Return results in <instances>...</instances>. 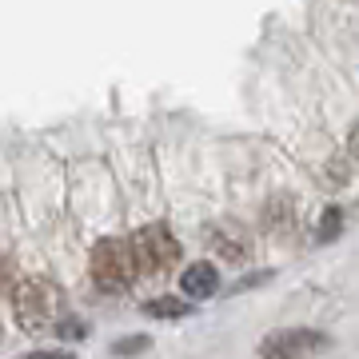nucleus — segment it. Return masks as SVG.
Segmentation results:
<instances>
[{"mask_svg":"<svg viewBox=\"0 0 359 359\" xmlns=\"http://www.w3.org/2000/svg\"><path fill=\"white\" fill-rule=\"evenodd\" d=\"M136 276V256L128 240H100L92 248V280L100 283V292H124Z\"/></svg>","mask_w":359,"mask_h":359,"instance_id":"f257e3e1","label":"nucleus"},{"mask_svg":"<svg viewBox=\"0 0 359 359\" xmlns=\"http://www.w3.org/2000/svg\"><path fill=\"white\" fill-rule=\"evenodd\" d=\"M13 304H16V316H20V323H25L28 332H44L60 316V292L48 280H25L13 292Z\"/></svg>","mask_w":359,"mask_h":359,"instance_id":"f03ea898","label":"nucleus"},{"mask_svg":"<svg viewBox=\"0 0 359 359\" xmlns=\"http://www.w3.org/2000/svg\"><path fill=\"white\" fill-rule=\"evenodd\" d=\"M128 244H132V256H136V271H148V276L172 268V264L180 259V244L172 240V231H168L164 224L140 228Z\"/></svg>","mask_w":359,"mask_h":359,"instance_id":"7ed1b4c3","label":"nucleus"},{"mask_svg":"<svg viewBox=\"0 0 359 359\" xmlns=\"http://www.w3.org/2000/svg\"><path fill=\"white\" fill-rule=\"evenodd\" d=\"M332 344L327 332H316V327H280L259 339V359H295V355H311V351H323Z\"/></svg>","mask_w":359,"mask_h":359,"instance_id":"20e7f679","label":"nucleus"},{"mask_svg":"<svg viewBox=\"0 0 359 359\" xmlns=\"http://www.w3.org/2000/svg\"><path fill=\"white\" fill-rule=\"evenodd\" d=\"M216 287H219V276L208 259L184 268V276H180V292L188 295V299H208V295H216Z\"/></svg>","mask_w":359,"mask_h":359,"instance_id":"39448f33","label":"nucleus"},{"mask_svg":"<svg viewBox=\"0 0 359 359\" xmlns=\"http://www.w3.org/2000/svg\"><path fill=\"white\" fill-rule=\"evenodd\" d=\"M144 311H148V316H156V320H184V316H192V308H188L180 295H160V299H148V304H144Z\"/></svg>","mask_w":359,"mask_h":359,"instance_id":"423d86ee","label":"nucleus"},{"mask_svg":"<svg viewBox=\"0 0 359 359\" xmlns=\"http://www.w3.org/2000/svg\"><path fill=\"white\" fill-rule=\"evenodd\" d=\"M339 231H344V212L339 208H327L320 216V228H316V244H332Z\"/></svg>","mask_w":359,"mask_h":359,"instance_id":"0eeeda50","label":"nucleus"},{"mask_svg":"<svg viewBox=\"0 0 359 359\" xmlns=\"http://www.w3.org/2000/svg\"><path fill=\"white\" fill-rule=\"evenodd\" d=\"M144 347H152V339L148 335H132V339H120L116 344V355H140Z\"/></svg>","mask_w":359,"mask_h":359,"instance_id":"6e6552de","label":"nucleus"},{"mask_svg":"<svg viewBox=\"0 0 359 359\" xmlns=\"http://www.w3.org/2000/svg\"><path fill=\"white\" fill-rule=\"evenodd\" d=\"M25 359H72L68 351H32V355H25Z\"/></svg>","mask_w":359,"mask_h":359,"instance_id":"1a4fd4ad","label":"nucleus"},{"mask_svg":"<svg viewBox=\"0 0 359 359\" xmlns=\"http://www.w3.org/2000/svg\"><path fill=\"white\" fill-rule=\"evenodd\" d=\"M351 152L359 156V128H355V136H351Z\"/></svg>","mask_w":359,"mask_h":359,"instance_id":"9d476101","label":"nucleus"}]
</instances>
